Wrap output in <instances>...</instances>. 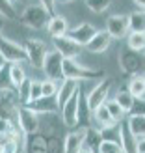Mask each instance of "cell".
I'll use <instances>...</instances> for the list:
<instances>
[{"mask_svg": "<svg viewBox=\"0 0 145 153\" xmlns=\"http://www.w3.org/2000/svg\"><path fill=\"white\" fill-rule=\"evenodd\" d=\"M104 76L102 71L93 69V67L80 65L76 60L63 58V79L67 80H101Z\"/></svg>", "mask_w": 145, "mask_h": 153, "instance_id": "6da1fadb", "label": "cell"}, {"mask_svg": "<svg viewBox=\"0 0 145 153\" xmlns=\"http://www.w3.org/2000/svg\"><path fill=\"white\" fill-rule=\"evenodd\" d=\"M50 19H52V13L47 7H43L41 4H30V6L24 7V11H22V22H24L26 26L34 28V30L47 28Z\"/></svg>", "mask_w": 145, "mask_h": 153, "instance_id": "7a4b0ae2", "label": "cell"}, {"mask_svg": "<svg viewBox=\"0 0 145 153\" xmlns=\"http://www.w3.org/2000/svg\"><path fill=\"white\" fill-rule=\"evenodd\" d=\"M0 54L7 64H22L28 62V54L24 51V45H19L11 39H6L4 36H0Z\"/></svg>", "mask_w": 145, "mask_h": 153, "instance_id": "3957f363", "label": "cell"}, {"mask_svg": "<svg viewBox=\"0 0 145 153\" xmlns=\"http://www.w3.org/2000/svg\"><path fill=\"white\" fill-rule=\"evenodd\" d=\"M24 51L28 54V62L32 64L35 69H43V62L49 54L47 43L41 41V39H28L24 43Z\"/></svg>", "mask_w": 145, "mask_h": 153, "instance_id": "277c9868", "label": "cell"}, {"mask_svg": "<svg viewBox=\"0 0 145 153\" xmlns=\"http://www.w3.org/2000/svg\"><path fill=\"white\" fill-rule=\"evenodd\" d=\"M17 121H19V129L26 136L35 134L37 129H39V114L34 112L30 106H21L17 110Z\"/></svg>", "mask_w": 145, "mask_h": 153, "instance_id": "5b68a950", "label": "cell"}, {"mask_svg": "<svg viewBox=\"0 0 145 153\" xmlns=\"http://www.w3.org/2000/svg\"><path fill=\"white\" fill-rule=\"evenodd\" d=\"M110 90H112V80L102 79V80L88 94V105H89V110H91V112H95L97 108H101V106L106 105V101H108V95H110Z\"/></svg>", "mask_w": 145, "mask_h": 153, "instance_id": "8992f818", "label": "cell"}, {"mask_svg": "<svg viewBox=\"0 0 145 153\" xmlns=\"http://www.w3.org/2000/svg\"><path fill=\"white\" fill-rule=\"evenodd\" d=\"M43 71L49 80L63 79V56L58 51H49V54L43 62Z\"/></svg>", "mask_w": 145, "mask_h": 153, "instance_id": "52a82bcc", "label": "cell"}, {"mask_svg": "<svg viewBox=\"0 0 145 153\" xmlns=\"http://www.w3.org/2000/svg\"><path fill=\"white\" fill-rule=\"evenodd\" d=\"M119 65L127 75H138L143 67V58L140 56V52L130 51L127 47L119 56Z\"/></svg>", "mask_w": 145, "mask_h": 153, "instance_id": "ba28073f", "label": "cell"}, {"mask_svg": "<svg viewBox=\"0 0 145 153\" xmlns=\"http://www.w3.org/2000/svg\"><path fill=\"white\" fill-rule=\"evenodd\" d=\"M128 15H112L106 21V32L112 36V39H121L128 36Z\"/></svg>", "mask_w": 145, "mask_h": 153, "instance_id": "9c48e42d", "label": "cell"}, {"mask_svg": "<svg viewBox=\"0 0 145 153\" xmlns=\"http://www.w3.org/2000/svg\"><path fill=\"white\" fill-rule=\"evenodd\" d=\"M78 106H80V90L60 108L63 123L67 127H76V123H78Z\"/></svg>", "mask_w": 145, "mask_h": 153, "instance_id": "30bf717a", "label": "cell"}, {"mask_svg": "<svg viewBox=\"0 0 145 153\" xmlns=\"http://www.w3.org/2000/svg\"><path fill=\"white\" fill-rule=\"evenodd\" d=\"M54 51H58L63 58L76 60V56L82 52V47L74 39H71L69 36H62V37H54Z\"/></svg>", "mask_w": 145, "mask_h": 153, "instance_id": "8fae6325", "label": "cell"}, {"mask_svg": "<svg viewBox=\"0 0 145 153\" xmlns=\"http://www.w3.org/2000/svg\"><path fill=\"white\" fill-rule=\"evenodd\" d=\"M97 32H99V30L93 25H89V22H80L76 28H71L69 32H67V36H69L71 39H74L80 47H86V45L93 39V36Z\"/></svg>", "mask_w": 145, "mask_h": 153, "instance_id": "7c38bea8", "label": "cell"}, {"mask_svg": "<svg viewBox=\"0 0 145 153\" xmlns=\"http://www.w3.org/2000/svg\"><path fill=\"white\" fill-rule=\"evenodd\" d=\"M119 144L123 148V153H140V142L130 133L127 120L119 123Z\"/></svg>", "mask_w": 145, "mask_h": 153, "instance_id": "4fadbf2b", "label": "cell"}, {"mask_svg": "<svg viewBox=\"0 0 145 153\" xmlns=\"http://www.w3.org/2000/svg\"><path fill=\"white\" fill-rule=\"evenodd\" d=\"M84 136H86V127H80L78 131H71L65 136L63 153H80L84 148Z\"/></svg>", "mask_w": 145, "mask_h": 153, "instance_id": "5bb4252c", "label": "cell"}, {"mask_svg": "<svg viewBox=\"0 0 145 153\" xmlns=\"http://www.w3.org/2000/svg\"><path fill=\"white\" fill-rule=\"evenodd\" d=\"M30 108L37 114H54V112H60V105H58V97L52 95V97H39L32 101L28 105Z\"/></svg>", "mask_w": 145, "mask_h": 153, "instance_id": "9a60e30c", "label": "cell"}, {"mask_svg": "<svg viewBox=\"0 0 145 153\" xmlns=\"http://www.w3.org/2000/svg\"><path fill=\"white\" fill-rule=\"evenodd\" d=\"M110 43H112V36L106 32V30H99V32L93 36V39L86 45V51L93 52V54H101V52H104L110 47Z\"/></svg>", "mask_w": 145, "mask_h": 153, "instance_id": "2e32d148", "label": "cell"}, {"mask_svg": "<svg viewBox=\"0 0 145 153\" xmlns=\"http://www.w3.org/2000/svg\"><path fill=\"white\" fill-rule=\"evenodd\" d=\"M102 140H104V138H102V129L86 127V136H84V148H82V149L99 153V148H101Z\"/></svg>", "mask_w": 145, "mask_h": 153, "instance_id": "e0dca14e", "label": "cell"}, {"mask_svg": "<svg viewBox=\"0 0 145 153\" xmlns=\"http://www.w3.org/2000/svg\"><path fill=\"white\" fill-rule=\"evenodd\" d=\"M78 80H67V79H63V82L60 84V88H58V94H56V97H58V105H60V108L69 101V99L76 94V91L80 90V86H78Z\"/></svg>", "mask_w": 145, "mask_h": 153, "instance_id": "ac0fdd59", "label": "cell"}, {"mask_svg": "<svg viewBox=\"0 0 145 153\" xmlns=\"http://www.w3.org/2000/svg\"><path fill=\"white\" fill-rule=\"evenodd\" d=\"M127 123L130 133L136 136V140L140 144L145 142V114H130L127 118Z\"/></svg>", "mask_w": 145, "mask_h": 153, "instance_id": "d6986e66", "label": "cell"}, {"mask_svg": "<svg viewBox=\"0 0 145 153\" xmlns=\"http://www.w3.org/2000/svg\"><path fill=\"white\" fill-rule=\"evenodd\" d=\"M47 30H49V34L52 37H62V36H67V32H69V25H67V21L63 17H60V15H52Z\"/></svg>", "mask_w": 145, "mask_h": 153, "instance_id": "ffe728a7", "label": "cell"}, {"mask_svg": "<svg viewBox=\"0 0 145 153\" xmlns=\"http://www.w3.org/2000/svg\"><path fill=\"white\" fill-rule=\"evenodd\" d=\"M93 118H95V121H97V125L102 129H112V127H116L117 125V121L112 118V114L108 112V108L106 106H101V108H97L95 112H93Z\"/></svg>", "mask_w": 145, "mask_h": 153, "instance_id": "44dd1931", "label": "cell"}, {"mask_svg": "<svg viewBox=\"0 0 145 153\" xmlns=\"http://www.w3.org/2000/svg\"><path fill=\"white\" fill-rule=\"evenodd\" d=\"M116 101H117V105L121 106V108L125 110V114H130L134 110V106H136V97L130 95L128 90H121L116 95Z\"/></svg>", "mask_w": 145, "mask_h": 153, "instance_id": "7402d4cb", "label": "cell"}, {"mask_svg": "<svg viewBox=\"0 0 145 153\" xmlns=\"http://www.w3.org/2000/svg\"><path fill=\"white\" fill-rule=\"evenodd\" d=\"M26 153H49V144L47 140L39 134H32L28 140V148L24 149Z\"/></svg>", "mask_w": 145, "mask_h": 153, "instance_id": "603a6c76", "label": "cell"}, {"mask_svg": "<svg viewBox=\"0 0 145 153\" xmlns=\"http://www.w3.org/2000/svg\"><path fill=\"white\" fill-rule=\"evenodd\" d=\"M128 26H130V32L145 34V11H132L128 15Z\"/></svg>", "mask_w": 145, "mask_h": 153, "instance_id": "cb8c5ba5", "label": "cell"}, {"mask_svg": "<svg viewBox=\"0 0 145 153\" xmlns=\"http://www.w3.org/2000/svg\"><path fill=\"white\" fill-rule=\"evenodd\" d=\"M32 84H34V80L32 79H26L24 82L21 84V86L17 88V94H19V101L22 103V106H28L30 105V101H32Z\"/></svg>", "mask_w": 145, "mask_h": 153, "instance_id": "d4e9b609", "label": "cell"}, {"mask_svg": "<svg viewBox=\"0 0 145 153\" xmlns=\"http://www.w3.org/2000/svg\"><path fill=\"white\" fill-rule=\"evenodd\" d=\"M127 37H128V45H127V47L130 49V51H136V52L145 51V34H141V32H130Z\"/></svg>", "mask_w": 145, "mask_h": 153, "instance_id": "484cf974", "label": "cell"}, {"mask_svg": "<svg viewBox=\"0 0 145 153\" xmlns=\"http://www.w3.org/2000/svg\"><path fill=\"white\" fill-rule=\"evenodd\" d=\"M10 76H11V84L15 88H19L26 80V71L22 69L21 64H10Z\"/></svg>", "mask_w": 145, "mask_h": 153, "instance_id": "4316f807", "label": "cell"}, {"mask_svg": "<svg viewBox=\"0 0 145 153\" xmlns=\"http://www.w3.org/2000/svg\"><path fill=\"white\" fill-rule=\"evenodd\" d=\"M128 91H130V95H134L136 99H141L145 95V79L141 76H134V79L128 82Z\"/></svg>", "mask_w": 145, "mask_h": 153, "instance_id": "83f0119b", "label": "cell"}, {"mask_svg": "<svg viewBox=\"0 0 145 153\" xmlns=\"http://www.w3.org/2000/svg\"><path fill=\"white\" fill-rule=\"evenodd\" d=\"M89 105H88V97L80 91V106H78V121L84 127H89Z\"/></svg>", "mask_w": 145, "mask_h": 153, "instance_id": "f1b7e54d", "label": "cell"}, {"mask_svg": "<svg viewBox=\"0 0 145 153\" xmlns=\"http://www.w3.org/2000/svg\"><path fill=\"white\" fill-rule=\"evenodd\" d=\"M99 153H123V148H121L119 140H112V138H104L101 148H99Z\"/></svg>", "mask_w": 145, "mask_h": 153, "instance_id": "f546056e", "label": "cell"}, {"mask_svg": "<svg viewBox=\"0 0 145 153\" xmlns=\"http://www.w3.org/2000/svg\"><path fill=\"white\" fill-rule=\"evenodd\" d=\"M106 108H108V112L112 114V118L117 121V123H121V120H123V116H125V110L121 108V106L117 105V101L116 99H112V101H106Z\"/></svg>", "mask_w": 145, "mask_h": 153, "instance_id": "4dcf8cb0", "label": "cell"}, {"mask_svg": "<svg viewBox=\"0 0 145 153\" xmlns=\"http://www.w3.org/2000/svg\"><path fill=\"white\" fill-rule=\"evenodd\" d=\"M110 2L112 0H86V6L93 13H102L110 7Z\"/></svg>", "mask_w": 145, "mask_h": 153, "instance_id": "1f68e13d", "label": "cell"}, {"mask_svg": "<svg viewBox=\"0 0 145 153\" xmlns=\"http://www.w3.org/2000/svg\"><path fill=\"white\" fill-rule=\"evenodd\" d=\"M58 84L56 80H43L41 82V97H52V95H56L58 94Z\"/></svg>", "mask_w": 145, "mask_h": 153, "instance_id": "d6a6232c", "label": "cell"}, {"mask_svg": "<svg viewBox=\"0 0 145 153\" xmlns=\"http://www.w3.org/2000/svg\"><path fill=\"white\" fill-rule=\"evenodd\" d=\"M11 76H10V64L0 71V91H10L11 90Z\"/></svg>", "mask_w": 145, "mask_h": 153, "instance_id": "836d02e7", "label": "cell"}, {"mask_svg": "<svg viewBox=\"0 0 145 153\" xmlns=\"http://www.w3.org/2000/svg\"><path fill=\"white\" fill-rule=\"evenodd\" d=\"M0 17L4 19H15V10L11 0H0Z\"/></svg>", "mask_w": 145, "mask_h": 153, "instance_id": "e575fe53", "label": "cell"}, {"mask_svg": "<svg viewBox=\"0 0 145 153\" xmlns=\"http://www.w3.org/2000/svg\"><path fill=\"white\" fill-rule=\"evenodd\" d=\"M30 97H32V101H35V99L41 97V82L34 80V84H32V95H30ZM32 101H30V103H32Z\"/></svg>", "mask_w": 145, "mask_h": 153, "instance_id": "d590c367", "label": "cell"}, {"mask_svg": "<svg viewBox=\"0 0 145 153\" xmlns=\"http://www.w3.org/2000/svg\"><path fill=\"white\" fill-rule=\"evenodd\" d=\"M10 125H11V121L0 118V136H6V134H7V129H10Z\"/></svg>", "mask_w": 145, "mask_h": 153, "instance_id": "8d00e7d4", "label": "cell"}, {"mask_svg": "<svg viewBox=\"0 0 145 153\" xmlns=\"http://www.w3.org/2000/svg\"><path fill=\"white\" fill-rule=\"evenodd\" d=\"M39 2H41L43 7H47L50 13H54V4H56V0H39Z\"/></svg>", "mask_w": 145, "mask_h": 153, "instance_id": "74e56055", "label": "cell"}, {"mask_svg": "<svg viewBox=\"0 0 145 153\" xmlns=\"http://www.w3.org/2000/svg\"><path fill=\"white\" fill-rule=\"evenodd\" d=\"M134 4L138 7H141V11H145V0H134Z\"/></svg>", "mask_w": 145, "mask_h": 153, "instance_id": "f35d334b", "label": "cell"}, {"mask_svg": "<svg viewBox=\"0 0 145 153\" xmlns=\"http://www.w3.org/2000/svg\"><path fill=\"white\" fill-rule=\"evenodd\" d=\"M6 65H7V62H6V60L2 58V54H0V71H2V69H4Z\"/></svg>", "mask_w": 145, "mask_h": 153, "instance_id": "ab89813d", "label": "cell"}, {"mask_svg": "<svg viewBox=\"0 0 145 153\" xmlns=\"http://www.w3.org/2000/svg\"><path fill=\"white\" fill-rule=\"evenodd\" d=\"M140 153H145V142L140 144Z\"/></svg>", "mask_w": 145, "mask_h": 153, "instance_id": "60d3db41", "label": "cell"}, {"mask_svg": "<svg viewBox=\"0 0 145 153\" xmlns=\"http://www.w3.org/2000/svg\"><path fill=\"white\" fill-rule=\"evenodd\" d=\"M2 28H4V22H2V19H0V36H2Z\"/></svg>", "mask_w": 145, "mask_h": 153, "instance_id": "b9f144b4", "label": "cell"}, {"mask_svg": "<svg viewBox=\"0 0 145 153\" xmlns=\"http://www.w3.org/2000/svg\"><path fill=\"white\" fill-rule=\"evenodd\" d=\"M80 153H93V151H88V149H82Z\"/></svg>", "mask_w": 145, "mask_h": 153, "instance_id": "7bdbcfd3", "label": "cell"}, {"mask_svg": "<svg viewBox=\"0 0 145 153\" xmlns=\"http://www.w3.org/2000/svg\"><path fill=\"white\" fill-rule=\"evenodd\" d=\"M58 2H71V0H58Z\"/></svg>", "mask_w": 145, "mask_h": 153, "instance_id": "ee69618b", "label": "cell"}, {"mask_svg": "<svg viewBox=\"0 0 145 153\" xmlns=\"http://www.w3.org/2000/svg\"><path fill=\"white\" fill-rule=\"evenodd\" d=\"M21 2H24V4H26V2H30V0H21Z\"/></svg>", "mask_w": 145, "mask_h": 153, "instance_id": "f6af8a7d", "label": "cell"}, {"mask_svg": "<svg viewBox=\"0 0 145 153\" xmlns=\"http://www.w3.org/2000/svg\"><path fill=\"white\" fill-rule=\"evenodd\" d=\"M21 153H26V151H21Z\"/></svg>", "mask_w": 145, "mask_h": 153, "instance_id": "bcb514c9", "label": "cell"}, {"mask_svg": "<svg viewBox=\"0 0 145 153\" xmlns=\"http://www.w3.org/2000/svg\"><path fill=\"white\" fill-rule=\"evenodd\" d=\"M11 2H13V0H11Z\"/></svg>", "mask_w": 145, "mask_h": 153, "instance_id": "7dc6e473", "label": "cell"}]
</instances>
